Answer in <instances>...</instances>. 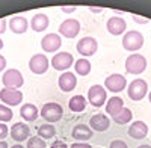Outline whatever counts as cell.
I'll return each instance as SVG.
<instances>
[{
	"label": "cell",
	"instance_id": "obj_5",
	"mask_svg": "<svg viewBox=\"0 0 151 148\" xmlns=\"http://www.w3.org/2000/svg\"><path fill=\"white\" fill-rule=\"evenodd\" d=\"M88 100L94 107H101L104 106L107 95H106V89L101 85H92L89 91H88Z\"/></svg>",
	"mask_w": 151,
	"mask_h": 148
},
{
	"label": "cell",
	"instance_id": "obj_31",
	"mask_svg": "<svg viewBox=\"0 0 151 148\" xmlns=\"http://www.w3.org/2000/svg\"><path fill=\"white\" fill-rule=\"evenodd\" d=\"M8 126H5V122H0V141H5V138L8 136Z\"/></svg>",
	"mask_w": 151,
	"mask_h": 148
},
{
	"label": "cell",
	"instance_id": "obj_10",
	"mask_svg": "<svg viewBox=\"0 0 151 148\" xmlns=\"http://www.w3.org/2000/svg\"><path fill=\"white\" fill-rule=\"evenodd\" d=\"M104 86L110 92H121V91L125 89V86H127V80H125V77L122 74L115 73V74H110L109 77H106Z\"/></svg>",
	"mask_w": 151,
	"mask_h": 148
},
{
	"label": "cell",
	"instance_id": "obj_13",
	"mask_svg": "<svg viewBox=\"0 0 151 148\" xmlns=\"http://www.w3.org/2000/svg\"><path fill=\"white\" fill-rule=\"evenodd\" d=\"M60 45H62V40H60V36L56 35V33H48L41 40V48L45 53L58 52L60 48Z\"/></svg>",
	"mask_w": 151,
	"mask_h": 148
},
{
	"label": "cell",
	"instance_id": "obj_17",
	"mask_svg": "<svg viewBox=\"0 0 151 148\" xmlns=\"http://www.w3.org/2000/svg\"><path fill=\"white\" fill-rule=\"evenodd\" d=\"M110 126V119L103 114H95L89 119V127L95 131H106Z\"/></svg>",
	"mask_w": 151,
	"mask_h": 148
},
{
	"label": "cell",
	"instance_id": "obj_30",
	"mask_svg": "<svg viewBox=\"0 0 151 148\" xmlns=\"http://www.w3.org/2000/svg\"><path fill=\"white\" fill-rule=\"evenodd\" d=\"M109 148H129V147H127V144H125L124 141L116 139V141H112L110 142V147Z\"/></svg>",
	"mask_w": 151,
	"mask_h": 148
},
{
	"label": "cell",
	"instance_id": "obj_23",
	"mask_svg": "<svg viewBox=\"0 0 151 148\" xmlns=\"http://www.w3.org/2000/svg\"><path fill=\"white\" fill-rule=\"evenodd\" d=\"M20 115L24 121L27 122H32L38 118V115H40V112H38V107L35 104H30V103H26L23 104L21 109H20Z\"/></svg>",
	"mask_w": 151,
	"mask_h": 148
},
{
	"label": "cell",
	"instance_id": "obj_12",
	"mask_svg": "<svg viewBox=\"0 0 151 148\" xmlns=\"http://www.w3.org/2000/svg\"><path fill=\"white\" fill-rule=\"evenodd\" d=\"M0 100L8 106H18L23 101V92L12 88H3L0 91Z\"/></svg>",
	"mask_w": 151,
	"mask_h": 148
},
{
	"label": "cell",
	"instance_id": "obj_35",
	"mask_svg": "<svg viewBox=\"0 0 151 148\" xmlns=\"http://www.w3.org/2000/svg\"><path fill=\"white\" fill-rule=\"evenodd\" d=\"M62 12H65V14H71V12L76 11V6H64V8H60Z\"/></svg>",
	"mask_w": 151,
	"mask_h": 148
},
{
	"label": "cell",
	"instance_id": "obj_16",
	"mask_svg": "<svg viewBox=\"0 0 151 148\" xmlns=\"http://www.w3.org/2000/svg\"><path fill=\"white\" fill-rule=\"evenodd\" d=\"M106 29H107L109 33L116 36V35L124 33V30L127 29V23H125V20L121 18V17H110L106 23Z\"/></svg>",
	"mask_w": 151,
	"mask_h": 148
},
{
	"label": "cell",
	"instance_id": "obj_26",
	"mask_svg": "<svg viewBox=\"0 0 151 148\" xmlns=\"http://www.w3.org/2000/svg\"><path fill=\"white\" fill-rule=\"evenodd\" d=\"M74 70L79 76H88L91 73V62L88 59H77L76 60V65H74Z\"/></svg>",
	"mask_w": 151,
	"mask_h": 148
},
{
	"label": "cell",
	"instance_id": "obj_41",
	"mask_svg": "<svg viewBox=\"0 0 151 148\" xmlns=\"http://www.w3.org/2000/svg\"><path fill=\"white\" fill-rule=\"evenodd\" d=\"M11 148H23V145H20V144H17V145H14V147H11Z\"/></svg>",
	"mask_w": 151,
	"mask_h": 148
},
{
	"label": "cell",
	"instance_id": "obj_29",
	"mask_svg": "<svg viewBox=\"0 0 151 148\" xmlns=\"http://www.w3.org/2000/svg\"><path fill=\"white\" fill-rule=\"evenodd\" d=\"M11 119H12V110L5 104H0V122H8Z\"/></svg>",
	"mask_w": 151,
	"mask_h": 148
},
{
	"label": "cell",
	"instance_id": "obj_44",
	"mask_svg": "<svg viewBox=\"0 0 151 148\" xmlns=\"http://www.w3.org/2000/svg\"><path fill=\"white\" fill-rule=\"evenodd\" d=\"M98 148H101V147H98Z\"/></svg>",
	"mask_w": 151,
	"mask_h": 148
},
{
	"label": "cell",
	"instance_id": "obj_25",
	"mask_svg": "<svg viewBox=\"0 0 151 148\" xmlns=\"http://www.w3.org/2000/svg\"><path fill=\"white\" fill-rule=\"evenodd\" d=\"M36 130H38V136L42 139H52L56 134V129L52 124H41V126H38Z\"/></svg>",
	"mask_w": 151,
	"mask_h": 148
},
{
	"label": "cell",
	"instance_id": "obj_34",
	"mask_svg": "<svg viewBox=\"0 0 151 148\" xmlns=\"http://www.w3.org/2000/svg\"><path fill=\"white\" fill-rule=\"evenodd\" d=\"M133 21L137 23V24H147V23H148V18H142V17H139V15H134V17H133Z\"/></svg>",
	"mask_w": 151,
	"mask_h": 148
},
{
	"label": "cell",
	"instance_id": "obj_33",
	"mask_svg": "<svg viewBox=\"0 0 151 148\" xmlns=\"http://www.w3.org/2000/svg\"><path fill=\"white\" fill-rule=\"evenodd\" d=\"M70 148H92L89 144H85V142H74Z\"/></svg>",
	"mask_w": 151,
	"mask_h": 148
},
{
	"label": "cell",
	"instance_id": "obj_28",
	"mask_svg": "<svg viewBox=\"0 0 151 148\" xmlns=\"http://www.w3.org/2000/svg\"><path fill=\"white\" fill-rule=\"evenodd\" d=\"M27 148H47L45 142L40 136H33L27 139Z\"/></svg>",
	"mask_w": 151,
	"mask_h": 148
},
{
	"label": "cell",
	"instance_id": "obj_32",
	"mask_svg": "<svg viewBox=\"0 0 151 148\" xmlns=\"http://www.w3.org/2000/svg\"><path fill=\"white\" fill-rule=\"evenodd\" d=\"M50 148H70L64 141H55L53 144H52V147H50Z\"/></svg>",
	"mask_w": 151,
	"mask_h": 148
},
{
	"label": "cell",
	"instance_id": "obj_20",
	"mask_svg": "<svg viewBox=\"0 0 151 148\" xmlns=\"http://www.w3.org/2000/svg\"><path fill=\"white\" fill-rule=\"evenodd\" d=\"M27 27H29L27 20L24 18V17H21V15L12 17V18H11V21H9V29H11L12 32H14V33H17V35L24 33V32L27 30Z\"/></svg>",
	"mask_w": 151,
	"mask_h": 148
},
{
	"label": "cell",
	"instance_id": "obj_22",
	"mask_svg": "<svg viewBox=\"0 0 151 148\" xmlns=\"http://www.w3.org/2000/svg\"><path fill=\"white\" fill-rule=\"evenodd\" d=\"M124 109V101H122V98L119 97H112L107 100V104H106V114H109L112 118L118 115L121 110Z\"/></svg>",
	"mask_w": 151,
	"mask_h": 148
},
{
	"label": "cell",
	"instance_id": "obj_27",
	"mask_svg": "<svg viewBox=\"0 0 151 148\" xmlns=\"http://www.w3.org/2000/svg\"><path fill=\"white\" fill-rule=\"evenodd\" d=\"M132 116H133L132 110H130V109H127V107H124V109L121 110V112H119L118 115H115L112 119H113V122H116V124L124 126V124H127V122H130V121H132Z\"/></svg>",
	"mask_w": 151,
	"mask_h": 148
},
{
	"label": "cell",
	"instance_id": "obj_37",
	"mask_svg": "<svg viewBox=\"0 0 151 148\" xmlns=\"http://www.w3.org/2000/svg\"><path fill=\"white\" fill-rule=\"evenodd\" d=\"M5 67H6V59H5L2 55H0V73L5 70Z\"/></svg>",
	"mask_w": 151,
	"mask_h": 148
},
{
	"label": "cell",
	"instance_id": "obj_39",
	"mask_svg": "<svg viewBox=\"0 0 151 148\" xmlns=\"http://www.w3.org/2000/svg\"><path fill=\"white\" fill-rule=\"evenodd\" d=\"M0 148H9L8 144H6V141H0Z\"/></svg>",
	"mask_w": 151,
	"mask_h": 148
},
{
	"label": "cell",
	"instance_id": "obj_38",
	"mask_svg": "<svg viewBox=\"0 0 151 148\" xmlns=\"http://www.w3.org/2000/svg\"><path fill=\"white\" fill-rule=\"evenodd\" d=\"M91 12H95V14H100V12H103V8H89Z\"/></svg>",
	"mask_w": 151,
	"mask_h": 148
},
{
	"label": "cell",
	"instance_id": "obj_6",
	"mask_svg": "<svg viewBox=\"0 0 151 148\" xmlns=\"http://www.w3.org/2000/svg\"><path fill=\"white\" fill-rule=\"evenodd\" d=\"M2 82H3V85H5V88L17 89V88H20V86H23L24 79H23V74H21L18 70L11 68V70H6V71L3 73Z\"/></svg>",
	"mask_w": 151,
	"mask_h": 148
},
{
	"label": "cell",
	"instance_id": "obj_3",
	"mask_svg": "<svg viewBox=\"0 0 151 148\" xmlns=\"http://www.w3.org/2000/svg\"><path fill=\"white\" fill-rule=\"evenodd\" d=\"M47 122H58L62 119V115H64V109H62L60 104L58 103H45L42 107H41V114H40Z\"/></svg>",
	"mask_w": 151,
	"mask_h": 148
},
{
	"label": "cell",
	"instance_id": "obj_11",
	"mask_svg": "<svg viewBox=\"0 0 151 148\" xmlns=\"http://www.w3.org/2000/svg\"><path fill=\"white\" fill-rule=\"evenodd\" d=\"M48 59L45 55L42 53H38V55H33L29 60V70L33 73V74H44L47 70H48Z\"/></svg>",
	"mask_w": 151,
	"mask_h": 148
},
{
	"label": "cell",
	"instance_id": "obj_4",
	"mask_svg": "<svg viewBox=\"0 0 151 148\" xmlns=\"http://www.w3.org/2000/svg\"><path fill=\"white\" fill-rule=\"evenodd\" d=\"M148 92V85L144 79H134L127 88V94L133 101H139L147 95Z\"/></svg>",
	"mask_w": 151,
	"mask_h": 148
},
{
	"label": "cell",
	"instance_id": "obj_2",
	"mask_svg": "<svg viewBox=\"0 0 151 148\" xmlns=\"http://www.w3.org/2000/svg\"><path fill=\"white\" fill-rule=\"evenodd\" d=\"M144 45V36L137 30H129L125 32L122 38V47L127 52H137Z\"/></svg>",
	"mask_w": 151,
	"mask_h": 148
},
{
	"label": "cell",
	"instance_id": "obj_21",
	"mask_svg": "<svg viewBox=\"0 0 151 148\" xmlns=\"http://www.w3.org/2000/svg\"><path fill=\"white\" fill-rule=\"evenodd\" d=\"M30 27L35 30V32H44L47 27H48V17L42 12H38L32 17V21H30Z\"/></svg>",
	"mask_w": 151,
	"mask_h": 148
},
{
	"label": "cell",
	"instance_id": "obj_18",
	"mask_svg": "<svg viewBox=\"0 0 151 148\" xmlns=\"http://www.w3.org/2000/svg\"><path fill=\"white\" fill-rule=\"evenodd\" d=\"M71 136L76 141H80V142L89 141L92 138V129L86 124H77V126H74V129L71 131Z\"/></svg>",
	"mask_w": 151,
	"mask_h": 148
},
{
	"label": "cell",
	"instance_id": "obj_19",
	"mask_svg": "<svg viewBox=\"0 0 151 148\" xmlns=\"http://www.w3.org/2000/svg\"><path fill=\"white\" fill-rule=\"evenodd\" d=\"M148 134V126L144 121H134L129 127V136L133 139H144Z\"/></svg>",
	"mask_w": 151,
	"mask_h": 148
},
{
	"label": "cell",
	"instance_id": "obj_14",
	"mask_svg": "<svg viewBox=\"0 0 151 148\" xmlns=\"http://www.w3.org/2000/svg\"><path fill=\"white\" fill-rule=\"evenodd\" d=\"M58 85H59V89L62 92H70V91H73L76 86H77V77H76L74 73L65 71V73H62L59 76Z\"/></svg>",
	"mask_w": 151,
	"mask_h": 148
},
{
	"label": "cell",
	"instance_id": "obj_40",
	"mask_svg": "<svg viewBox=\"0 0 151 148\" xmlns=\"http://www.w3.org/2000/svg\"><path fill=\"white\" fill-rule=\"evenodd\" d=\"M137 148H151V145H148V144H144V145H139Z\"/></svg>",
	"mask_w": 151,
	"mask_h": 148
},
{
	"label": "cell",
	"instance_id": "obj_15",
	"mask_svg": "<svg viewBox=\"0 0 151 148\" xmlns=\"http://www.w3.org/2000/svg\"><path fill=\"white\" fill-rule=\"evenodd\" d=\"M11 138L15 142H24L27 141V138H30V129L29 126H26L24 122H15L11 127Z\"/></svg>",
	"mask_w": 151,
	"mask_h": 148
},
{
	"label": "cell",
	"instance_id": "obj_9",
	"mask_svg": "<svg viewBox=\"0 0 151 148\" xmlns=\"http://www.w3.org/2000/svg\"><path fill=\"white\" fill-rule=\"evenodd\" d=\"M98 50V42L95 38L92 36H83V38L77 42V52L82 55V56H92L95 55Z\"/></svg>",
	"mask_w": 151,
	"mask_h": 148
},
{
	"label": "cell",
	"instance_id": "obj_24",
	"mask_svg": "<svg viewBox=\"0 0 151 148\" xmlns=\"http://www.w3.org/2000/svg\"><path fill=\"white\" fill-rule=\"evenodd\" d=\"M68 107L70 110H73V112H83L85 107H86V98L83 95H74L70 98L68 101Z\"/></svg>",
	"mask_w": 151,
	"mask_h": 148
},
{
	"label": "cell",
	"instance_id": "obj_8",
	"mask_svg": "<svg viewBox=\"0 0 151 148\" xmlns=\"http://www.w3.org/2000/svg\"><path fill=\"white\" fill-rule=\"evenodd\" d=\"M74 64V57L71 53L68 52H60V53H56L53 57H52V67L58 71H65L68 70L70 67H73Z\"/></svg>",
	"mask_w": 151,
	"mask_h": 148
},
{
	"label": "cell",
	"instance_id": "obj_42",
	"mask_svg": "<svg viewBox=\"0 0 151 148\" xmlns=\"http://www.w3.org/2000/svg\"><path fill=\"white\" fill-rule=\"evenodd\" d=\"M2 48H3V41L0 40V50H2Z\"/></svg>",
	"mask_w": 151,
	"mask_h": 148
},
{
	"label": "cell",
	"instance_id": "obj_36",
	"mask_svg": "<svg viewBox=\"0 0 151 148\" xmlns=\"http://www.w3.org/2000/svg\"><path fill=\"white\" fill-rule=\"evenodd\" d=\"M6 30V21L5 18H0V33H5Z\"/></svg>",
	"mask_w": 151,
	"mask_h": 148
},
{
	"label": "cell",
	"instance_id": "obj_7",
	"mask_svg": "<svg viewBox=\"0 0 151 148\" xmlns=\"http://www.w3.org/2000/svg\"><path fill=\"white\" fill-rule=\"evenodd\" d=\"M79 32H80V23L74 18H67L65 21H62L60 26H59V33L64 36V38L73 40L79 35Z\"/></svg>",
	"mask_w": 151,
	"mask_h": 148
},
{
	"label": "cell",
	"instance_id": "obj_1",
	"mask_svg": "<svg viewBox=\"0 0 151 148\" xmlns=\"http://www.w3.org/2000/svg\"><path fill=\"white\" fill-rule=\"evenodd\" d=\"M145 68H147V59L139 53H133L125 59V71L129 74L137 76V74H142Z\"/></svg>",
	"mask_w": 151,
	"mask_h": 148
},
{
	"label": "cell",
	"instance_id": "obj_43",
	"mask_svg": "<svg viewBox=\"0 0 151 148\" xmlns=\"http://www.w3.org/2000/svg\"><path fill=\"white\" fill-rule=\"evenodd\" d=\"M148 100H150V103H151V91H150V94H148Z\"/></svg>",
	"mask_w": 151,
	"mask_h": 148
}]
</instances>
